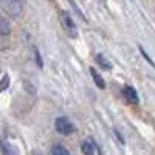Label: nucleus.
Instances as JSON below:
<instances>
[{
    "label": "nucleus",
    "instance_id": "2",
    "mask_svg": "<svg viewBox=\"0 0 155 155\" xmlns=\"http://www.w3.org/2000/svg\"><path fill=\"white\" fill-rule=\"evenodd\" d=\"M54 127H56V130L62 135H71L74 132V126L67 116H59V118H56Z\"/></svg>",
    "mask_w": 155,
    "mask_h": 155
},
{
    "label": "nucleus",
    "instance_id": "11",
    "mask_svg": "<svg viewBox=\"0 0 155 155\" xmlns=\"http://www.w3.org/2000/svg\"><path fill=\"white\" fill-rule=\"evenodd\" d=\"M8 85H9V76H8V74H5V76L2 78V81H0V92L6 90V88H8Z\"/></svg>",
    "mask_w": 155,
    "mask_h": 155
},
{
    "label": "nucleus",
    "instance_id": "3",
    "mask_svg": "<svg viewBox=\"0 0 155 155\" xmlns=\"http://www.w3.org/2000/svg\"><path fill=\"white\" fill-rule=\"evenodd\" d=\"M61 25H62V28L67 31L68 36L71 37H76V25L71 19V16L68 14L67 11H64L62 14H61Z\"/></svg>",
    "mask_w": 155,
    "mask_h": 155
},
{
    "label": "nucleus",
    "instance_id": "12",
    "mask_svg": "<svg viewBox=\"0 0 155 155\" xmlns=\"http://www.w3.org/2000/svg\"><path fill=\"white\" fill-rule=\"evenodd\" d=\"M34 56H36V62L39 64V68H42V67H44V62H42L41 54H39V51H37V50H34Z\"/></svg>",
    "mask_w": 155,
    "mask_h": 155
},
{
    "label": "nucleus",
    "instance_id": "8",
    "mask_svg": "<svg viewBox=\"0 0 155 155\" xmlns=\"http://www.w3.org/2000/svg\"><path fill=\"white\" fill-rule=\"evenodd\" d=\"M90 74H92L95 84H96L99 88H106V82H104V79H102V78L98 74V71H96L95 68H90Z\"/></svg>",
    "mask_w": 155,
    "mask_h": 155
},
{
    "label": "nucleus",
    "instance_id": "14",
    "mask_svg": "<svg viewBox=\"0 0 155 155\" xmlns=\"http://www.w3.org/2000/svg\"><path fill=\"white\" fill-rule=\"evenodd\" d=\"M2 135H3V134H2V127H0V137H2Z\"/></svg>",
    "mask_w": 155,
    "mask_h": 155
},
{
    "label": "nucleus",
    "instance_id": "7",
    "mask_svg": "<svg viewBox=\"0 0 155 155\" xmlns=\"http://www.w3.org/2000/svg\"><path fill=\"white\" fill-rule=\"evenodd\" d=\"M9 33H11V25H9V22H8L5 17L0 16V36H8Z\"/></svg>",
    "mask_w": 155,
    "mask_h": 155
},
{
    "label": "nucleus",
    "instance_id": "10",
    "mask_svg": "<svg viewBox=\"0 0 155 155\" xmlns=\"http://www.w3.org/2000/svg\"><path fill=\"white\" fill-rule=\"evenodd\" d=\"M51 153H53V155H70L67 147H64L62 144H54L53 149H51Z\"/></svg>",
    "mask_w": 155,
    "mask_h": 155
},
{
    "label": "nucleus",
    "instance_id": "6",
    "mask_svg": "<svg viewBox=\"0 0 155 155\" xmlns=\"http://www.w3.org/2000/svg\"><path fill=\"white\" fill-rule=\"evenodd\" d=\"M81 150L84 155H93L95 153V143L93 140H85L84 143L81 144Z\"/></svg>",
    "mask_w": 155,
    "mask_h": 155
},
{
    "label": "nucleus",
    "instance_id": "5",
    "mask_svg": "<svg viewBox=\"0 0 155 155\" xmlns=\"http://www.w3.org/2000/svg\"><path fill=\"white\" fill-rule=\"evenodd\" d=\"M0 150H2L3 155H16V150L12 149V146L6 141V138L2 135L0 137Z\"/></svg>",
    "mask_w": 155,
    "mask_h": 155
},
{
    "label": "nucleus",
    "instance_id": "4",
    "mask_svg": "<svg viewBox=\"0 0 155 155\" xmlns=\"http://www.w3.org/2000/svg\"><path fill=\"white\" fill-rule=\"evenodd\" d=\"M123 96L127 99L129 104H134V106H137L138 102H140V98H138L137 90H135L134 87H130V85H126V87L123 88Z\"/></svg>",
    "mask_w": 155,
    "mask_h": 155
},
{
    "label": "nucleus",
    "instance_id": "9",
    "mask_svg": "<svg viewBox=\"0 0 155 155\" xmlns=\"http://www.w3.org/2000/svg\"><path fill=\"white\" fill-rule=\"evenodd\" d=\"M95 61L99 64V67H101V68H104V70H110V68H112V64H110L104 56H102V54H96Z\"/></svg>",
    "mask_w": 155,
    "mask_h": 155
},
{
    "label": "nucleus",
    "instance_id": "13",
    "mask_svg": "<svg viewBox=\"0 0 155 155\" xmlns=\"http://www.w3.org/2000/svg\"><path fill=\"white\" fill-rule=\"evenodd\" d=\"M140 51H141V53H143V56H144V59H146V61H149V64H152V65L155 67V64H153V61H152V59H150V58H149V56L146 54V51L143 50V47H140Z\"/></svg>",
    "mask_w": 155,
    "mask_h": 155
},
{
    "label": "nucleus",
    "instance_id": "1",
    "mask_svg": "<svg viewBox=\"0 0 155 155\" xmlns=\"http://www.w3.org/2000/svg\"><path fill=\"white\" fill-rule=\"evenodd\" d=\"M0 6H2V9L11 17H17L22 12V8H23L20 0H0Z\"/></svg>",
    "mask_w": 155,
    "mask_h": 155
}]
</instances>
